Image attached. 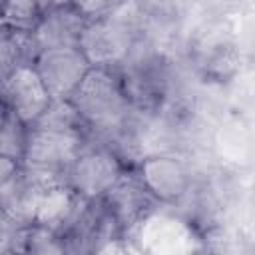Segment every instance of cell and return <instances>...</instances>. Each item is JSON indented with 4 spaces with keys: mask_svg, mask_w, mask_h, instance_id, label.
<instances>
[{
    "mask_svg": "<svg viewBox=\"0 0 255 255\" xmlns=\"http://www.w3.org/2000/svg\"><path fill=\"white\" fill-rule=\"evenodd\" d=\"M102 201L122 235L143 223L159 205L135 171H126Z\"/></svg>",
    "mask_w": 255,
    "mask_h": 255,
    "instance_id": "8992f818",
    "label": "cell"
},
{
    "mask_svg": "<svg viewBox=\"0 0 255 255\" xmlns=\"http://www.w3.org/2000/svg\"><path fill=\"white\" fill-rule=\"evenodd\" d=\"M28 128L4 106L0 110V155L20 161L26 147Z\"/></svg>",
    "mask_w": 255,
    "mask_h": 255,
    "instance_id": "5bb4252c",
    "label": "cell"
},
{
    "mask_svg": "<svg viewBox=\"0 0 255 255\" xmlns=\"http://www.w3.org/2000/svg\"><path fill=\"white\" fill-rule=\"evenodd\" d=\"M20 255H68L64 239L42 225H30L24 235V245Z\"/></svg>",
    "mask_w": 255,
    "mask_h": 255,
    "instance_id": "2e32d148",
    "label": "cell"
},
{
    "mask_svg": "<svg viewBox=\"0 0 255 255\" xmlns=\"http://www.w3.org/2000/svg\"><path fill=\"white\" fill-rule=\"evenodd\" d=\"M70 102L84 120L92 139L98 137L102 143H110L135 112L118 72L106 68H90Z\"/></svg>",
    "mask_w": 255,
    "mask_h": 255,
    "instance_id": "6da1fadb",
    "label": "cell"
},
{
    "mask_svg": "<svg viewBox=\"0 0 255 255\" xmlns=\"http://www.w3.org/2000/svg\"><path fill=\"white\" fill-rule=\"evenodd\" d=\"M135 4H118L100 20L88 22L80 36V52L92 68L118 70L139 42V14H131Z\"/></svg>",
    "mask_w": 255,
    "mask_h": 255,
    "instance_id": "7a4b0ae2",
    "label": "cell"
},
{
    "mask_svg": "<svg viewBox=\"0 0 255 255\" xmlns=\"http://www.w3.org/2000/svg\"><path fill=\"white\" fill-rule=\"evenodd\" d=\"M44 189L46 185H42L20 165L18 173L0 189V213L22 225H32Z\"/></svg>",
    "mask_w": 255,
    "mask_h": 255,
    "instance_id": "30bf717a",
    "label": "cell"
},
{
    "mask_svg": "<svg viewBox=\"0 0 255 255\" xmlns=\"http://www.w3.org/2000/svg\"><path fill=\"white\" fill-rule=\"evenodd\" d=\"M30 129L40 131H52V133H66V135H82L90 137V131L80 118L78 110L70 100H56L50 102V106L42 112V116L30 126Z\"/></svg>",
    "mask_w": 255,
    "mask_h": 255,
    "instance_id": "4fadbf2b",
    "label": "cell"
},
{
    "mask_svg": "<svg viewBox=\"0 0 255 255\" xmlns=\"http://www.w3.org/2000/svg\"><path fill=\"white\" fill-rule=\"evenodd\" d=\"M86 24L76 4H44L42 18L32 32L38 54L54 48H78Z\"/></svg>",
    "mask_w": 255,
    "mask_h": 255,
    "instance_id": "ba28073f",
    "label": "cell"
},
{
    "mask_svg": "<svg viewBox=\"0 0 255 255\" xmlns=\"http://www.w3.org/2000/svg\"><path fill=\"white\" fill-rule=\"evenodd\" d=\"M88 141L90 137L82 135L52 133L28 128L20 165L46 187L66 185L68 171Z\"/></svg>",
    "mask_w": 255,
    "mask_h": 255,
    "instance_id": "3957f363",
    "label": "cell"
},
{
    "mask_svg": "<svg viewBox=\"0 0 255 255\" xmlns=\"http://www.w3.org/2000/svg\"><path fill=\"white\" fill-rule=\"evenodd\" d=\"M126 171L124 159L112 147L90 139L68 171V185L84 199H102Z\"/></svg>",
    "mask_w": 255,
    "mask_h": 255,
    "instance_id": "277c9868",
    "label": "cell"
},
{
    "mask_svg": "<svg viewBox=\"0 0 255 255\" xmlns=\"http://www.w3.org/2000/svg\"><path fill=\"white\" fill-rule=\"evenodd\" d=\"M80 201H82V197L68 183L46 187L42 191L38 207H36L34 225H42V227H48V229L60 233L74 217Z\"/></svg>",
    "mask_w": 255,
    "mask_h": 255,
    "instance_id": "8fae6325",
    "label": "cell"
},
{
    "mask_svg": "<svg viewBox=\"0 0 255 255\" xmlns=\"http://www.w3.org/2000/svg\"><path fill=\"white\" fill-rule=\"evenodd\" d=\"M38 56L32 32H20L0 22V82L20 66H32Z\"/></svg>",
    "mask_w": 255,
    "mask_h": 255,
    "instance_id": "7c38bea8",
    "label": "cell"
},
{
    "mask_svg": "<svg viewBox=\"0 0 255 255\" xmlns=\"http://www.w3.org/2000/svg\"><path fill=\"white\" fill-rule=\"evenodd\" d=\"M18 169H20V161L0 155V189L18 173Z\"/></svg>",
    "mask_w": 255,
    "mask_h": 255,
    "instance_id": "e0dca14e",
    "label": "cell"
},
{
    "mask_svg": "<svg viewBox=\"0 0 255 255\" xmlns=\"http://www.w3.org/2000/svg\"><path fill=\"white\" fill-rule=\"evenodd\" d=\"M32 66L52 102L70 100L92 68L80 48L44 50L36 56Z\"/></svg>",
    "mask_w": 255,
    "mask_h": 255,
    "instance_id": "5b68a950",
    "label": "cell"
},
{
    "mask_svg": "<svg viewBox=\"0 0 255 255\" xmlns=\"http://www.w3.org/2000/svg\"><path fill=\"white\" fill-rule=\"evenodd\" d=\"M42 12L44 4L38 2H0V22L20 32H34Z\"/></svg>",
    "mask_w": 255,
    "mask_h": 255,
    "instance_id": "9a60e30c",
    "label": "cell"
},
{
    "mask_svg": "<svg viewBox=\"0 0 255 255\" xmlns=\"http://www.w3.org/2000/svg\"><path fill=\"white\" fill-rule=\"evenodd\" d=\"M0 255H20V253H16V251H2Z\"/></svg>",
    "mask_w": 255,
    "mask_h": 255,
    "instance_id": "ac0fdd59",
    "label": "cell"
},
{
    "mask_svg": "<svg viewBox=\"0 0 255 255\" xmlns=\"http://www.w3.org/2000/svg\"><path fill=\"white\" fill-rule=\"evenodd\" d=\"M0 102L26 126L30 128L42 112L50 106V96L36 74L34 66L16 68L2 84Z\"/></svg>",
    "mask_w": 255,
    "mask_h": 255,
    "instance_id": "52a82bcc",
    "label": "cell"
},
{
    "mask_svg": "<svg viewBox=\"0 0 255 255\" xmlns=\"http://www.w3.org/2000/svg\"><path fill=\"white\" fill-rule=\"evenodd\" d=\"M2 108H4V104H2V102H0V110H2Z\"/></svg>",
    "mask_w": 255,
    "mask_h": 255,
    "instance_id": "d6986e66",
    "label": "cell"
},
{
    "mask_svg": "<svg viewBox=\"0 0 255 255\" xmlns=\"http://www.w3.org/2000/svg\"><path fill=\"white\" fill-rule=\"evenodd\" d=\"M135 173L157 201L169 203L189 191L191 175L183 161L173 155H149L139 161Z\"/></svg>",
    "mask_w": 255,
    "mask_h": 255,
    "instance_id": "9c48e42d",
    "label": "cell"
}]
</instances>
